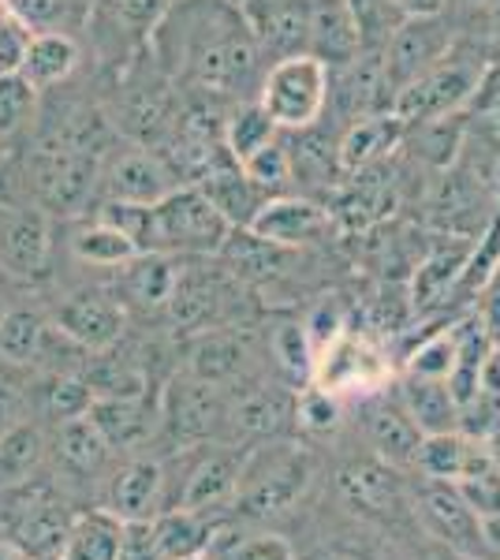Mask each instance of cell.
Listing matches in <instances>:
<instances>
[{
  "label": "cell",
  "instance_id": "ee69618b",
  "mask_svg": "<svg viewBox=\"0 0 500 560\" xmlns=\"http://www.w3.org/2000/svg\"><path fill=\"white\" fill-rule=\"evenodd\" d=\"M348 12L359 31V49L367 52H385L399 23L407 20L396 8V0H348Z\"/></svg>",
  "mask_w": 500,
  "mask_h": 560
},
{
  "label": "cell",
  "instance_id": "7bdbcfd3",
  "mask_svg": "<svg viewBox=\"0 0 500 560\" xmlns=\"http://www.w3.org/2000/svg\"><path fill=\"white\" fill-rule=\"evenodd\" d=\"M206 560H295V553L277 535H243L221 523L206 549Z\"/></svg>",
  "mask_w": 500,
  "mask_h": 560
},
{
  "label": "cell",
  "instance_id": "6f0895ef",
  "mask_svg": "<svg viewBox=\"0 0 500 560\" xmlns=\"http://www.w3.org/2000/svg\"><path fill=\"white\" fill-rule=\"evenodd\" d=\"M396 8L404 15H438L444 12V0H396Z\"/></svg>",
  "mask_w": 500,
  "mask_h": 560
},
{
  "label": "cell",
  "instance_id": "ffe728a7",
  "mask_svg": "<svg viewBox=\"0 0 500 560\" xmlns=\"http://www.w3.org/2000/svg\"><path fill=\"white\" fill-rule=\"evenodd\" d=\"M359 415H362L367 441L374 445V453L385 459V464L399 467V471L415 467L418 445H422V430L415 427V419L407 415L404 404H399V396H388L385 388H374V393L362 396Z\"/></svg>",
  "mask_w": 500,
  "mask_h": 560
},
{
  "label": "cell",
  "instance_id": "7a4b0ae2",
  "mask_svg": "<svg viewBox=\"0 0 500 560\" xmlns=\"http://www.w3.org/2000/svg\"><path fill=\"white\" fill-rule=\"evenodd\" d=\"M102 90L116 135L150 150H158L168 139L179 120V108H184V90L161 68L150 45H142L120 68L102 71Z\"/></svg>",
  "mask_w": 500,
  "mask_h": 560
},
{
  "label": "cell",
  "instance_id": "8fae6325",
  "mask_svg": "<svg viewBox=\"0 0 500 560\" xmlns=\"http://www.w3.org/2000/svg\"><path fill=\"white\" fill-rule=\"evenodd\" d=\"M53 325L71 337L79 348L86 351H105L131 329L124 303L116 300V292L108 288V273L97 280H83V284L68 288L57 303H53Z\"/></svg>",
  "mask_w": 500,
  "mask_h": 560
},
{
  "label": "cell",
  "instance_id": "44dd1931",
  "mask_svg": "<svg viewBox=\"0 0 500 560\" xmlns=\"http://www.w3.org/2000/svg\"><path fill=\"white\" fill-rule=\"evenodd\" d=\"M247 453H235L224 445H202V456L187 467L184 490H179L172 509H190V512H213L232 509L235 490H240V467Z\"/></svg>",
  "mask_w": 500,
  "mask_h": 560
},
{
  "label": "cell",
  "instance_id": "8d00e7d4",
  "mask_svg": "<svg viewBox=\"0 0 500 560\" xmlns=\"http://www.w3.org/2000/svg\"><path fill=\"white\" fill-rule=\"evenodd\" d=\"M124 538V520L108 509H90L71 520L68 546L60 560H116Z\"/></svg>",
  "mask_w": 500,
  "mask_h": 560
},
{
  "label": "cell",
  "instance_id": "4316f807",
  "mask_svg": "<svg viewBox=\"0 0 500 560\" xmlns=\"http://www.w3.org/2000/svg\"><path fill=\"white\" fill-rule=\"evenodd\" d=\"M83 65H86V49L79 34L38 31L31 38V49H26V57H23L20 75L38 90V94H45V90L68 83Z\"/></svg>",
  "mask_w": 500,
  "mask_h": 560
},
{
  "label": "cell",
  "instance_id": "4fadbf2b",
  "mask_svg": "<svg viewBox=\"0 0 500 560\" xmlns=\"http://www.w3.org/2000/svg\"><path fill=\"white\" fill-rule=\"evenodd\" d=\"M179 187L158 150L139 142H116L102 158V202H131L153 206Z\"/></svg>",
  "mask_w": 500,
  "mask_h": 560
},
{
  "label": "cell",
  "instance_id": "11a10c76",
  "mask_svg": "<svg viewBox=\"0 0 500 560\" xmlns=\"http://www.w3.org/2000/svg\"><path fill=\"white\" fill-rule=\"evenodd\" d=\"M478 388H486V393H500V345H493V351L486 355V363H481Z\"/></svg>",
  "mask_w": 500,
  "mask_h": 560
},
{
  "label": "cell",
  "instance_id": "ba28073f",
  "mask_svg": "<svg viewBox=\"0 0 500 560\" xmlns=\"http://www.w3.org/2000/svg\"><path fill=\"white\" fill-rule=\"evenodd\" d=\"M258 102L280 131L314 128L329 102V65H322L317 57L272 60L261 79Z\"/></svg>",
  "mask_w": 500,
  "mask_h": 560
},
{
  "label": "cell",
  "instance_id": "6da1fadb",
  "mask_svg": "<svg viewBox=\"0 0 500 560\" xmlns=\"http://www.w3.org/2000/svg\"><path fill=\"white\" fill-rule=\"evenodd\" d=\"M150 49L184 94L224 105L258 102L269 68L235 0H176L150 34Z\"/></svg>",
  "mask_w": 500,
  "mask_h": 560
},
{
  "label": "cell",
  "instance_id": "e0dca14e",
  "mask_svg": "<svg viewBox=\"0 0 500 560\" xmlns=\"http://www.w3.org/2000/svg\"><path fill=\"white\" fill-rule=\"evenodd\" d=\"M254 236L280 243V247H295V250H314V247H329V236L336 229L333 213L322 202L303 195H280L269 198L261 206V213L251 224Z\"/></svg>",
  "mask_w": 500,
  "mask_h": 560
},
{
  "label": "cell",
  "instance_id": "681fc988",
  "mask_svg": "<svg viewBox=\"0 0 500 560\" xmlns=\"http://www.w3.org/2000/svg\"><path fill=\"white\" fill-rule=\"evenodd\" d=\"M34 31L0 0V75H20Z\"/></svg>",
  "mask_w": 500,
  "mask_h": 560
},
{
  "label": "cell",
  "instance_id": "bcb514c9",
  "mask_svg": "<svg viewBox=\"0 0 500 560\" xmlns=\"http://www.w3.org/2000/svg\"><path fill=\"white\" fill-rule=\"evenodd\" d=\"M340 427V404H336V393L322 385H303L295 388V430L314 433V438H325Z\"/></svg>",
  "mask_w": 500,
  "mask_h": 560
},
{
  "label": "cell",
  "instance_id": "30bf717a",
  "mask_svg": "<svg viewBox=\"0 0 500 560\" xmlns=\"http://www.w3.org/2000/svg\"><path fill=\"white\" fill-rule=\"evenodd\" d=\"M57 266V221L34 206L0 202V269L26 288H42Z\"/></svg>",
  "mask_w": 500,
  "mask_h": 560
},
{
  "label": "cell",
  "instance_id": "52a82bcc",
  "mask_svg": "<svg viewBox=\"0 0 500 560\" xmlns=\"http://www.w3.org/2000/svg\"><path fill=\"white\" fill-rule=\"evenodd\" d=\"M176 0H90V15L83 26V49L94 68H120L168 15Z\"/></svg>",
  "mask_w": 500,
  "mask_h": 560
},
{
  "label": "cell",
  "instance_id": "8992f818",
  "mask_svg": "<svg viewBox=\"0 0 500 560\" xmlns=\"http://www.w3.org/2000/svg\"><path fill=\"white\" fill-rule=\"evenodd\" d=\"M161 433L179 448H202L232 441V400L229 388L176 374L161 385Z\"/></svg>",
  "mask_w": 500,
  "mask_h": 560
},
{
  "label": "cell",
  "instance_id": "9c48e42d",
  "mask_svg": "<svg viewBox=\"0 0 500 560\" xmlns=\"http://www.w3.org/2000/svg\"><path fill=\"white\" fill-rule=\"evenodd\" d=\"M261 363H266V345H261L251 322L195 332V337H184V345H179V370L221 388L247 382L254 374H266Z\"/></svg>",
  "mask_w": 500,
  "mask_h": 560
},
{
  "label": "cell",
  "instance_id": "4dcf8cb0",
  "mask_svg": "<svg viewBox=\"0 0 500 560\" xmlns=\"http://www.w3.org/2000/svg\"><path fill=\"white\" fill-rule=\"evenodd\" d=\"M195 187L209 198V202H213V210L221 213L232 229H251L254 217L261 213V206L269 202V195L261 191L247 173H243L240 161H229V165L213 168V173Z\"/></svg>",
  "mask_w": 500,
  "mask_h": 560
},
{
  "label": "cell",
  "instance_id": "60d3db41",
  "mask_svg": "<svg viewBox=\"0 0 500 560\" xmlns=\"http://www.w3.org/2000/svg\"><path fill=\"white\" fill-rule=\"evenodd\" d=\"M280 135L277 124L269 120V113L261 108V102H243L229 108V120H224V142L235 161H247L251 153H258L261 147H269Z\"/></svg>",
  "mask_w": 500,
  "mask_h": 560
},
{
  "label": "cell",
  "instance_id": "3957f363",
  "mask_svg": "<svg viewBox=\"0 0 500 560\" xmlns=\"http://www.w3.org/2000/svg\"><path fill=\"white\" fill-rule=\"evenodd\" d=\"M258 295L221 258H179L176 288L165 306V329L179 340L221 325H247Z\"/></svg>",
  "mask_w": 500,
  "mask_h": 560
},
{
  "label": "cell",
  "instance_id": "9a60e30c",
  "mask_svg": "<svg viewBox=\"0 0 500 560\" xmlns=\"http://www.w3.org/2000/svg\"><path fill=\"white\" fill-rule=\"evenodd\" d=\"M176 255H153V250H139L131 261L116 266L108 273V288L116 292V300L124 303L131 322H161L165 325V306L176 288Z\"/></svg>",
  "mask_w": 500,
  "mask_h": 560
},
{
  "label": "cell",
  "instance_id": "83f0119b",
  "mask_svg": "<svg viewBox=\"0 0 500 560\" xmlns=\"http://www.w3.org/2000/svg\"><path fill=\"white\" fill-rule=\"evenodd\" d=\"M49 456L57 459L63 475L94 478L105 471L113 448H108V441L90 422V415H79V419H63L49 427Z\"/></svg>",
  "mask_w": 500,
  "mask_h": 560
},
{
  "label": "cell",
  "instance_id": "9f6ffc18",
  "mask_svg": "<svg viewBox=\"0 0 500 560\" xmlns=\"http://www.w3.org/2000/svg\"><path fill=\"white\" fill-rule=\"evenodd\" d=\"M26 284H20L15 277H8L4 269H0V318L8 314V306H15L20 303V292H23Z\"/></svg>",
  "mask_w": 500,
  "mask_h": 560
},
{
  "label": "cell",
  "instance_id": "f1b7e54d",
  "mask_svg": "<svg viewBox=\"0 0 500 560\" xmlns=\"http://www.w3.org/2000/svg\"><path fill=\"white\" fill-rule=\"evenodd\" d=\"M407 124L396 113H374L354 120L348 131L340 135V165L344 173H362L370 165H381L399 150Z\"/></svg>",
  "mask_w": 500,
  "mask_h": 560
},
{
  "label": "cell",
  "instance_id": "d6986e66",
  "mask_svg": "<svg viewBox=\"0 0 500 560\" xmlns=\"http://www.w3.org/2000/svg\"><path fill=\"white\" fill-rule=\"evenodd\" d=\"M426 527L438 535L452 553L463 560H489L486 535H481V516L460 497L452 482H426L418 493Z\"/></svg>",
  "mask_w": 500,
  "mask_h": 560
},
{
  "label": "cell",
  "instance_id": "680465c9",
  "mask_svg": "<svg viewBox=\"0 0 500 560\" xmlns=\"http://www.w3.org/2000/svg\"><path fill=\"white\" fill-rule=\"evenodd\" d=\"M0 560H34L26 549L20 546V541H12V538H4L0 535Z\"/></svg>",
  "mask_w": 500,
  "mask_h": 560
},
{
  "label": "cell",
  "instance_id": "603a6c76",
  "mask_svg": "<svg viewBox=\"0 0 500 560\" xmlns=\"http://www.w3.org/2000/svg\"><path fill=\"white\" fill-rule=\"evenodd\" d=\"M381 377H385V363H381V351L367 337H354V332L344 329L340 337L317 351L314 385L329 388V393H344V388L374 393L370 385H377Z\"/></svg>",
  "mask_w": 500,
  "mask_h": 560
},
{
  "label": "cell",
  "instance_id": "f907efd6",
  "mask_svg": "<svg viewBox=\"0 0 500 560\" xmlns=\"http://www.w3.org/2000/svg\"><path fill=\"white\" fill-rule=\"evenodd\" d=\"M497 12H500V0H444V15L463 34H493Z\"/></svg>",
  "mask_w": 500,
  "mask_h": 560
},
{
  "label": "cell",
  "instance_id": "e575fe53",
  "mask_svg": "<svg viewBox=\"0 0 500 560\" xmlns=\"http://www.w3.org/2000/svg\"><path fill=\"white\" fill-rule=\"evenodd\" d=\"M217 523L206 512H190V509H165L153 516V538L161 546L165 560H190V557H206L209 541L217 535Z\"/></svg>",
  "mask_w": 500,
  "mask_h": 560
},
{
  "label": "cell",
  "instance_id": "db71d44e",
  "mask_svg": "<svg viewBox=\"0 0 500 560\" xmlns=\"http://www.w3.org/2000/svg\"><path fill=\"white\" fill-rule=\"evenodd\" d=\"M478 306H475V318L481 322V329L489 332V340L500 345V266L493 269V277L481 284V292L475 295Z\"/></svg>",
  "mask_w": 500,
  "mask_h": 560
},
{
  "label": "cell",
  "instance_id": "ac0fdd59",
  "mask_svg": "<svg viewBox=\"0 0 500 560\" xmlns=\"http://www.w3.org/2000/svg\"><path fill=\"white\" fill-rule=\"evenodd\" d=\"M340 490L359 512L374 520H407L411 512V490H407V478L399 467L385 464L381 456H362L351 459L340 471Z\"/></svg>",
  "mask_w": 500,
  "mask_h": 560
},
{
  "label": "cell",
  "instance_id": "2e32d148",
  "mask_svg": "<svg viewBox=\"0 0 500 560\" xmlns=\"http://www.w3.org/2000/svg\"><path fill=\"white\" fill-rule=\"evenodd\" d=\"M247 15L261 57L288 60L311 57V8L314 0H235Z\"/></svg>",
  "mask_w": 500,
  "mask_h": 560
},
{
  "label": "cell",
  "instance_id": "7dc6e473",
  "mask_svg": "<svg viewBox=\"0 0 500 560\" xmlns=\"http://www.w3.org/2000/svg\"><path fill=\"white\" fill-rule=\"evenodd\" d=\"M452 366H456V332L452 329H438L418 345L411 355H407V370L404 374H418V377H444L449 382Z\"/></svg>",
  "mask_w": 500,
  "mask_h": 560
},
{
  "label": "cell",
  "instance_id": "7c38bea8",
  "mask_svg": "<svg viewBox=\"0 0 500 560\" xmlns=\"http://www.w3.org/2000/svg\"><path fill=\"white\" fill-rule=\"evenodd\" d=\"M460 26L449 20L444 12L438 15H407L399 23V31L393 34L385 49V105L393 113L399 90L407 83H415L418 75H426L438 60L449 57V49L460 38Z\"/></svg>",
  "mask_w": 500,
  "mask_h": 560
},
{
  "label": "cell",
  "instance_id": "d6a6232c",
  "mask_svg": "<svg viewBox=\"0 0 500 560\" xmlns=\"http://www.w3.org/2000/svg\"><path fill=\"white\" fill-rule=\"evenodd\" d=\"M53 329V318L38 303H15L0 318V363L8 370H34L38 363L45 337Z\"/></svg>",
  "mask_w": 500,
  "mask_h": 560
},
{
  "label": "cell",
  "instance_id": "b9f144b4",
  "mask_svg": "<svg viewBox=\"0 0 500 560\" xmlns=\"http://www.w3.org/2000/svg\"><path fill=\"white\" fill-rule=\"evenodd\" d=\"M20 20L38 31H63L83 38V26L90 15V0H4Z\"/></svg>",
  "mask_w": 500,
  "mask_h": 560
},
{
  "label": "cell",
  "instance_id": "816d5d0a",
  "mask_svg": "<svg viewBox=\"0 0 500 560\" xmlns=\"http://www.w3.org/2000/svg\"><path fill=\"white\" fill-rule=\"evenodd\" d=\"M116 560H165L161 546L153 538V520H131L124 523V538H120V553Z\"/></svg>",
  "mask_w": 500,
  "mask_h": 560
},
{
  "label": "cell",
  "instance_id": "91938a15",
  "mask_svg": "<svg viewBox=\"0 0 500 560\" xmlns=\"http://www.w3.org/2000/svg\"><path fill=\"white\" fill-rule=\"evenodd\" d=\"M311 560H359V557H351V553H340V549H325V553H314Z\"/></svg>",
  "mask_w": 500,
  "mask_h": 560
},
{
  "label": "cell",
  "instance_id": "7402d4cb",
  "mask_svg": "<svg viewBox=\"0 0 500 560\" xmlns=\"http://www.w3.org/2000/svg\"><path fill=\"white\" fill-rule=\"evenodd\" d=\"M161 393L147 396H105L90 404V422L108 441L113 453H135L161 433Z\"/></svg>",
  "mask_w": 500,
  "mask_h": 560
},
{
  "label": "cell",
  "instance_id": "484cf974",
  "mask_svg": "<svg viewBox=\"0 0 500 560\" xmlns=\"http://www.w3.org/2000/svg\"><path fill=\"white\" fill-rule=\"evenodd\" d=\"M57 224H60L63 236H68L63 240L68 243V255L75 258L83 269L113 273L116 266H124V261H131L135 255H139L135 240L97 213H86V217H79V221H57Z\"/></svg>",
  "mask_w": 500,
  "mask_h": 560
},
{
  "label": "cell",
  "instance_id": "74e56055",
  "mask_svg": "<svg viewBox=\"0 0 500 560\" xmlns=\"http://www.w3.org/2000/svg\"><path fill=\"white\" fill-rule=\"evenodd\" d=\"M26 396L38 408V422H45V427L63 419H79L94 404V393H90V385L79 374H38V385L26 388Z\"/></svg>",
  "mask_w": 500,
  "mask_h": 560
},
{
  "label": "cell",
  "instance_id": "1f68e13d",
  "mask_svg": "<svg viewBox=\"0 0 500 560\" xmlns=\"http://www.w3.org/2000/svg\"><path fill=\"white\" fill-rule=\"evenodd\" d=\"M396 396L407 408V415L415 419V427L422 430V438H430V433H449L460 427V404L444 377L404 374L399 377Z\"/></svg>",
  "mask_w": 500,
  "mask_h": 560
},
{
  "label": "cell",
  "instance_id": "836d02e7",
  "mask_svg": "<svg viewBox=\"0 0 500 560\" xmlns=\"http://www.w3.org/2000/svg\"><path fill=\"white\" fill-rule=\"evenodd\" d=\"M359 52V31L348 12V0H314L311 8V57L322 65H348Z\"/></svg>",
  "mask_w": 500,
  "mask_h": 560
},
{
  "label": "cell",
  "instance_id": "94428289",
  "mask_svg": "<svg viewBox=\"0 0 500 560\" xmlns=\"http://www.w3.org/2000/svg\"><path fill=\"white\" fill-rule=\"evenodd\" d=\"M0 377H8V366L4 363H0Z\"/></svg>",
  "mask_w": 500,
  "mask_h": 560
},
{
  "label": "cell",
  "instance_id": "f6af8a7d",
  "mask_svg": "<svg viewBox=\"0 0 500 560\" xmlns=\"http://www.w3.org/2000/svg\"><path fill=\"white\" fill-rule=\"evenodd\" d=\"M243 173H247L254 184L261 187L269 198H280V195H295V184H292V161H288V147H284V135L261 147L258 153H251L243 161Z\"/></svg>",
  "mask_w": 500,
  "mask_h": 560
},
{
  "label": "cell",
  "instance_id": "f5cc1de1",
  "mask_svg": "<svg viewBox=\"0 0 500 560\" xmlns=\"http://www.w3.org/2000/svg\"><path fill=\"white\" fill-rule=\"evenodd\" d=\"M23 419H31V396H26V388L20 382L0 377V438Z\"/></svg>",
  "mask_w": 500,
  "mask_h": 560
},
{
  "label": "cell",
  "instance_id": "ab89813d",
  "mask_svg": "<svg viewBox=\"0 0 500 560\" xmlns=\"http://www.w3.org/2000/svg\"><path fill=\"white\" fill-rule=\"evenodd\" d=\"M470 456V438H463L460 430L449 433H430L418 445V459L415 471L426 478V482H460L463 467H467Z\"/></svg>",
  "mask_w": 500,
  "mask_h": 560
},
{
  "label": "cell",
  "instance_id": "f35d334b",
  "mask_svg": "<svg viewBox=\"0 0 500 560\" xmlns=\"http://www.w3.org/2000/svg\"><path fill=\"white\" fill-rule=\"evenodd\" d=\"M42 94L23 75H0V150L20 147L38 120Z\"/></svg>",
  "mask_w": 500,
  "mask_h": 560
},
{
  "label": "cell",
  "instance_id": "f546056e",
  "mask_svg": "<svg viewBox=\"0 0 500 560\" xmlns=\"http://www.w3.org/2000/svg\"><path fill=\"white\" fill-rule=\"evenodd\" d=\"M261 345H266V363L280 382H288L292 388L314 382L317 351L311 345V332L299 318H272L269 329L261 332Z\"/></svg>",
  "mask_w": 500,
  "mask_h": 560
},
{
  "label": "cell",
  "instance_id": "6125c7cd",
  "mask_svg": "<svg viewBox=\"0 0 500 560\" xmlns=\"http://www.w3.org/2000/svg\"><path fill=\"white\" fill-rule=\"evenodd\" d=\"M190 560H206V557H190Z\"/></svg>",
  "mask_w": 500,
  "mask_h": 560
},
{
  "label": "cell",
  "instance_id": "277c9868",
  "mask_svg": "<svg viewBox=\"0 0 500 560\" xmlns=\"http://www.w3.org/2000/svg\"><path fill=\"white\" fill-rule=\"evenodd\" d=\"M493 60H497V52H493V38H489V34H460L456 45L449 49V57L438 60L426 75H418L415 83H407L399 90L393 113L404 124L460 113V108L478 94L481 79H486Z\"/></svg>",
  "mask_w": 500,
  "mask_h": 560
},
{
  "label": "cell",
  "instance_id": "5b68a950",
  "mask_svg": "<svg viewBox=\"0 0 500 560\" xmlns=\"http://www.w3.org/2000/svg\"><path fill=\"white\" fill-rule=\"evenodd\" d=\"M311 478H314V459L303 445L284 438L258 441L243 456L235 509H243L247 516H277V512H288L306 493Z\"/></svg>",
  "mask_w": 500,
  "mask_h": 560
},
{
  "label": "cell",
  "instance_id": "5bb4252c",
  "mask_svg": "<svg viewBox=\"0 0 500 560\" xmlns=\"http://www.w3.org/2000/svg\"><path fill=\"white\" fill-rule=\"evenodd\" d=\"M232 441H272L295 427V388L277 374H254L229 388Z\"/></svg>",
  "mask_w": 500,
  "mask_h": 560
},
{
  "label": "cell",
  "instance_id": "cb8c5ba5",
  "mask_svg": "<svg viewBox=\"0 0 500 560\" xmlns=\"http://www.w3.org/2000/svg\"><path fill=\"white\" fill-rule=\"evenodd\" d=\"M475 250V240L463 236H444L438 232L430 243H426L422 258L415 266L411 277V306L415 311H430V306L444 303L449 295H456V284L467 269V258Z\"/></svg>",
  "mask_w": 500,
  "mask_h": 560
},
{
  "label": "cell",
  "instance_id": "d4e9b609",
  "mask_svg": "<svg viewBox=\"0 0 500 560\" xmlns=\"http://www.w3.org/2000/svg\"><path fill=\"white\" fill-rule=\"evenodd\" d=\"M102 509L120 516L124 523L153 520L158 512H165V471H161L158 459L131 456L127 464L116 467L108 475Z\"/></svg>",
  "mask_w": 500,
  "mask_h": 560
},
{
  "label": "cell",
  "instance_id": "be15d7a7",
  "mask_svg": "<svg viewBox=\"0 0 500 560\" xmlns=\"http://www.w3.org/2000/svg\"><path fill=\"white\" fill-rule=\"evenodd\" d=\"M0 158H4V150H0Z\"/></svg>",
  "mask_w": 500,
  "mask_h": 560
},
{
  "label": "cell",
  "instance_id": "c3c4849f",
  "mask_svg": "<svg viewBox=\"0 0 500 560\" xmlns=\"http://www.w3.org/2000/svg\"><path fill=\"white\" fill-rule=\"evenodd\" d=\"M456 430L470 441H493L497 430H500V393H486V388H478V393L460 408V427Z\"/></svg>",
  "mask_w": 500,
  "mask_h": 560
},
{
  "label": "cell",
  "instance_id": "d590c367",
  "mask_svg": "<svg viewBox=\"0 0 500 560\" xmlns=\"http://www.w3.org/2000/svg\"><path fill=\"white\" fill-rule=\"evenodd\" d=\"M49 459V430L38 419H23L0 438V490L45 471Z\"/></svg>",
  "mask_w": 500,
  "mask_h": 560
}]
</instances>
